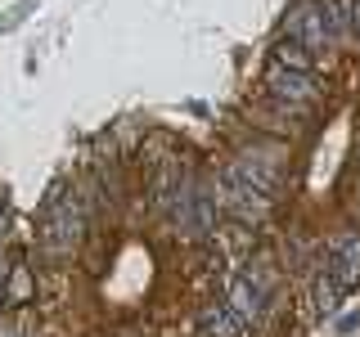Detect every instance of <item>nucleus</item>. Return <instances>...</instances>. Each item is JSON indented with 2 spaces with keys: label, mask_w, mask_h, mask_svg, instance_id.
Returning <instances> with one entry per match:
<instances>
[{
  "label": "nucleus",
  "mask_w": 360,
  "mask_h": 337,
  "mask_svg": "<svg viewBox=\"0 0 360 337\" xmlns=\"http://www.w3.org/2000/svg\"><path fill=\"white\" fill-rule=\"evenodd\" d=\"M167 202H172V220L189 239H212L217 234V194L194 171H176V185L167 194Z\"/></svg>",
  "instance_id": "f257e3e1"
},
{
  "label": "nucleus",
  "mask_w": 360,
  "mask_h": 337,
  "mask_svg": "<svg viewBox=\"0 0 360 337\" xmlns=\"http://www.w3.org/2000/svg\"><path fill=\"white\" fill-rule=\"evenodd\" d=\"M82 198L68 194V189H54L50 202H45V216H41V243L45 252L68 256L77 243H82Z\"/></svg>",
  "instance_id": "f03ea898"
},
{
  "label": "nucleus",
  "mask_w": 360,
  "mask_h": 337,
  "mask_svg": "<svg viewBox=\"0 0 360 337\" xmlns=\"http://www.w3.org/2000/svg\"><path fill=\"white\" fill-rule=\"evenodd\" d=\"M225 306L234 310V319L243 324H262V315L270 306V279L257 270L252 261H248L243 270H234L230 275V288H225Z\"/></svg>",
  "instance_id": "7ed1b4c3"
},
{
  "label": "nucleus",
  "mask_w": 360,
  "mask_h": 337,
  "mask_svg": "<svg viewBox=\"0 0 360 337\" xmlns=\"http://www.w3.org/2000/svg\"><path fill=\"white\" fill-rule=\"evenodd\" d=\"M288 41L302 50H329L333 32H329V9L324 0H297L288 9Z\"/></svg>",
  "instance_id": "20e7f679"
},
{
  "label": "nucleus",
  "mask_w": 360,
  "mask_h": 337,
  "mask_svg": "<svg viewBox=\"0 0 360 337\" xmlns=\"http://www.w3.org/2000/svg\"><path fill=\"white\" fill-rule=\"evenodd\" d=\"M324 275H329L342 292H352V288L360 284V230H342V234L333 239Z\"/></svg>",
  "instance_id": "39448f33"
},
{
  "label": "nucleus",
  "mask_w": 360,
  "mask_h": 337,
  "mask_svg": "<svg viewBox=\"0 0 360 337\" xmlns=\"http://www.w3.org/2000/svg\"><path fill=\"white\" fill-rule=\"evenodd\" d=\"M266 86H270V95H275V99L297 104V108L315 99V77L311 72H292V67H279V63L266 67Z\"/></svg>",
  "instance_id": "423d86ee"
},
{
  "label": "nucleus",
  "mask_w": 360,
  "mask_h": 337,
  "mask_svg": "<svg viewBox=\"0 0 360 337\" xmlns=\"http://www.w3.org/2000/svg\"><path fill=\"white\" fill-rule=\"evenodd\" d=\"M239 333H243V324L234 319V310L225 301H207L198 310V337H239Z\"/></svg>",
  "instance_id": "0eeeda50"
},
{
  "label": "nucleus",
  "mask_w": 360,
  "mask_h": 337,
  "mask_svg": "<svg viewBox=\"0 0 360 337\" xmlns=\"http://www.w3.org/2000/svg\"><path fill=\"white\" fill-rule=\"evenodd\" d=\"M275 63H279V67H292V72H311V54L302 50V45H292V41H279Z\"/></svg>",
  "instance_id": "6e6552de"
},
{
  "label": "nucleus",
  "mask_w": 360,
  "mask_h": 337,
  "mask_svg": "<svg viewBox=\"0 0 360 337\" xmlns=\"http://www.w3.org/2000/svg\"><path fill=\"white\" fill-rule=\"evenodd\" d=\"M338 301H342V288H338L329 275H320L315 279V310L329 315V310H338Z\"/></svg>",
  "instance_id": "1a4fd4ad"
},
{
  "label": "nucleus",
  "mask_w": 360,
  "mask_h": 337,
  "mask_svg": "<svg viewBox=\"0 0 360 337\" xmlns=\"http://www.w3.org/2000/svg\"><path fill=\"white\" fill-rule=\"evenodd\" d=\"M27 284H32L27 265H14V275H9V297H14V301H22V297H27Z\"/></svg>",
  "instance_id": "9d476101"
},
{
  "label": "nucleus",
  "mask_w": 360,
  "mask_h": 337,
  "mask_svg": "<svg viewBox=\"0 0 360 337\" xmlns=\"http://www.w3.org/2000/svg\"><path fill=\"white\" fill-rule=\"evenodd\" d=\"M352 37H360V0H352Z\"/></svg>",
  "instance_id": "9b49d317"
},
{
  "label": "nucleus",
  "mask_w": 360,
  "mask_h": 337,
  "mask_svg": "<svg viewBox=\"0 0 360 337\" xmlns=\"http://www.w3.org/2000/svg\"><path fill=\"white\" fill-rule=\"evenodd\" d=\"M0 211H5V198H0Z\"/></svg>",
  "instance_id": "f8f14e48"
}]
</instances>
